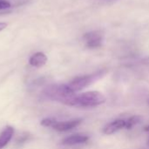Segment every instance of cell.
<instances>
[{"label":"cell","mask_w":149,"mask_h":149,"mask_svg":"<svg viewBox=\"0 0 149 149\" xmlns=\"http://www.w3.org/2000/svg\"><path fill=\"white\" fill-rule=\"evenodd\" d=\"M82 119H74L67 121H57L52 128L58 132H67L79 127L82 123Z\"/></svg>","instance_id":"5"},{"label":"cell","mask_w":149,"mask_h":149,"mask_svg":"<svg viewBox=\"0 0 149 149\" xmlns=\"http://www.w3.org/2000/svg\"><path fill=\"white\" fill-rule=\"evenodd\" d=\"M107 71L106 69H103V70L98 71V72L91 73V74L76 77L68 84V86L74 93L82 91L83 89L88 87L89 86L93 85L96 81L100 80L101 78H103L107 74Z\"/></svg>","instance_id":"2"},{"label":"cell","mask_w":149,"mask_h":149,"mask_svg":"<svg viewBox=\"0 0 149 149\" xmlns=\"http://www.w3.org/2000/svg\"><path fill=\"white\" fill-rule=\"evenodd\" d=\"M125 126H126V120H121V119H118V120H115L108 123L103 128L102 132L106 135H112V134H114L117 132L124 129Z\"/></svg>","instance_id":"6"},{"label":"cell","mask_w":149,"mask_h":149,"mask_svg":"<svg viewBox=\"0 0 149 149\" xmlns=\"http://www.w3.org/2000/svg\"><path fill=\"white\" fill-rule=\"evenodd\" d=\"M145 131H146V132H148V133H149V126H147V127H145Z\"/></svg>","instance_id":"15"},{"label":"cell","mask_w":149,"mask_h":149,"mask_svg":"<svg viewBox=\"0 0 149 149\" xmlns=\"http://www.w3.org/2000/svg\"><path fill=\"white\" fill-rule=\"evenodd\" d=\"M11 4L10 2L6 1V0H0V10H6L10 8Z\"/></svg>","instance_id":"12"},{"label":"cell","mask_w":149,"mask_h":149,"mask_svg":"<svg viewBox=\"0 0 149 149\" xmlns=\"http://www.w3.org/2000/svg\"><path fill=\"white\" fill-rule=\"evenodd\" d=\"M45 94L48 99L61 102L66 106H78L77 94L68 86V85L50 86L45 89Z\"/></svg>","instance_id":"1"},{"label":"cell","mask_w":149,"mask_h":149,"mask_svg":"<svg viewBox=\"0 0 149 149\" xmlns=\"http://www.w3.org/2000/svg\"><path fill=\"white\" fill-rule=\"evenodd\" d=\"M86 46L90 49H97L102 46L104 34L100 31H92L86 33L83 37Z\"/></svg>","instance_id":"4"},{"label":"cell","mask_w":149,"mask_h":149,"mask_svg":"<svg viewBox=\"0 0 149 149\" xmlns=\"http://www.w3.org/2000/svg\"><path fill=\"white\" fill-rule=\"evenodd\" d=\"M89 136L86 134H72L68 137H65L62 140L61 144L65 146H75L79 144H85L88 141Z\"/></svg>","instance_id":"7"},{"label":"cell","mask_w":149,"mask_h":149,"mask_svg":"<svg viewBox=\"0 0 149 149\" xmlns=\"http://www.w3.org/2000/svg\"><path fill=\"white\" fill-rule=\"evenodd\" d=\"M142 63H144V64H147V65H148V64H149V57H148V58H144V59L142 60Z\"/></svg>","instance_id":"14"},{"label":"cell","mask_w":149,"mask_h":149,"mask_svg":"<svg viewBox=\"0 0 149 149\" xmlns=\"http://www.w3.org/2000/svg\"><path fill=\"white\" fill-rule=\"evenodd\" d=\"M14 134V128L11 127H6L0 133V149H3L12 139Z\"/></svg>","instance_id":"9"},{"label":"cell","mask_w":149,"mask_h":149,"mask_svg":"<svg viewBox=\"0 0 149 149\" xmlns=\"http://www.w3.org/2000/svg\"><path fill=\"white\" fill-rule=\"evenodd\" d=\"M148 146H149V139H148Z\"/></svg>","instance_id":"16"},{"label":"cell","mask_w":149,"mask_h":149,"mask_svg":"<svg viewBox=\"0 0 149 149\" xmlns=\"http://www.w3.org/2000/svg\"><path fill=\"white\" fill-rule=\"evenodd\" d=\"M57 122V120L55 119H52V118H46V119H44L41 120L40 124L41 126L43 127H52L54 126V124Z\"/></svg>","instance_id":"11"},{"label":"cell","mask_w":149,"mask_h":149,"mask_svg":"<svg viewBox=\"0 0 149 149\" xmlns=\"http://www.w3.org/2000/svg\"><path fill=\"white\" fill-rule=\"evenodd\" d=\"M47 62V57L44 52H38L34 53L29 59V64L33 67H42L44 66Z\"/></svg>","instance_id":"8"},{"label":"cell","mask_w":149,"mask_h":149,"mask_svg":"<svg viewBox=\"0 0 149 149\" xmlns=\"http://www.w3.org/2000/svg\"><path fill=\"white\" fill-rule=\"evenodd\" d=\"M7 27V24L6 23H3V22H0V31L4 30L5 28Z\"/></svg>","instance_id":"13"},{"label":"cell","mask_w":149,"mask_h":149,"mask_svg":"<svg viewBox=\"0 0 149 149\" xmlns=\"http://www.w3.org/2000/svg\"><path fill=\"white\" fill-rule=\"evenodd\" d=\"M141 121H142V117H141V115H133V116L129 117V118L126 120L125 129H127V130H131V129H133L135 126L139 125Z\"/></svg>","instance_id":"10"},{"label":"cell","mask_w":149,"mask_h":149,"mask_svg":"<svg viewBox=\"0 0 149 149\" xmlns=\"http://www.w3.org/2000/svg\"><path fill=\"white\" fill-rule=\"evenodd\" d=\"M106 101V96L99 91H87L77 95V104L79 107H98L103 105Z\"/></svg>","instance_id":"3"}]
</instances>
